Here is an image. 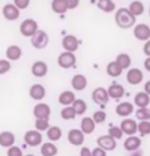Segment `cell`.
I'll return each mask as SVG.
<instances>
[{
	"instance_id": "obj_1",
	"label": "cell",
	"mask_w": 150,
	"mask_h": 156,
	"mask_svg": "<svg viewBox=\"0 0 150 156\" xmlns=\"http://www.w3.org/2000/svg\"><path fill=\"white\" fill-rule=\"evenodd\" d=\"M136 20H137V17L133 16V15L130 13V11L128 8H125V7L118 8L116 11V13H114V23H116L117 27L121 29L133 28V27L136 25Z\"/></svg>"
},
{
	"instance_id": "obj_2",
	"label": "cell",
	"mask_w": 150,
	"mask_h": 156,
	"mask_svg": "<svg viewBox=\"0 0 150 156\" xmlns=\"http://www.w3.org/2000/svg\"><path fill=\"white\" fill-rule=\"evenodd\" d=\"M29 38H31V45H32L35 49H39V50L47 48V45H48V42H49L48 33L44 32V30H40V29H37L33 36Z\"/></svg>"
},
{
	"instance_id": "obj_3",
	"label": "cell",
	"mask_w": 150,
	"mask_h": 156,
	"mask_svg": "<svg viewBox=\"0 0 150 156\" xmlns=\"http://www.w3.org/2000/svg\"><path fill=\"white\" fill-rule=\"evenodd\" d=\"M76 62H77V58L73 52H66V50H64V52L60 53L57 57V65L60 66L61 69L73 68V66H76Z\"/></svg>"
},
{
	"instance_id": "obj_4",
	"label": "cell",
	"mask_w": 150,
	"mask_h": 156,
	"mask_svg": "<svg viewBox=\"0 0 150 156\" xmlns=\"http://www.w3.org/2000/svg\"><path fill=\"white\" fill-rule=\"evenodd\" d=\"M37 29H39V24L33 19H25L20 24V33L24 37H32Z\"/></svg>"
},
{
	"instance_id": "obj_5",
	"label": "cell",
	"mask_w": 150,
	"mask_h": 156,
	"mask_svg": "<svg viewBox=\"0 0 150 156\" xmlns=\"http://www.w3.org/2000/svg\"><path fill=\"white\" fill-rule=\"evenodd\" d=\"M24 142L29 147H39L43 143V135L37 130H28L24 134Z\"/></svg>"
},
{
	"instance_id": "obj_6",
	"label": "cell",
	"mask_w": 150,
	"mask_h": 156,
	"mask_svg": "<svg viewBox=\"0 0 150 156\" xmlns=\"http://www.w3.org/2000/svg\"><path fill=\"white\" fill-rule=\"evenodd\" d=\"M133 34L138 41H148L150 38V27L145 23L136 24L133 27Z\"/></svg>"
},
{
	"instance_id": "obj_7",
	"label": "cell",
	"mask_w": 150,
	"mask_h": 156,
	"mask_svg": "<svg viewBox=\"0 0 150 156\" xmlns=\"http://www.w3.org/2000/svg\"><path fill=\"white\" fill-rule=\"evenodd\" d=\"M97 146L101 147L102 150H105L106 152L114 151L117 147V140L112 138L109 134L108 135H101L97 138Z\"/></svg>"
},
{
	"instance_id": "obj_8",
	"label": "cell",
	"mask_w": 150,
	"mask_h": 156,
	"mask_svg": "<svg viewBox=\"0 0 150 156\" xmlns=\"http://www.w3.org/2000/svg\"><path fill=\"white\" fill-rule=\"evenodd\" d=\"M3 16L6 17V20L8 21H15L20 17V9L17 8L13 3H7V4L3 7Z\"/></svg>"
},
{
	"instance_id": "obj_9",
	"label": "cell",
	"mask_w": 150,
	"mask_h": 156,
	"mask_svg": "<svg viewBox=\"0 0 150 156\" xmlns=\"http://www.w3.org/2000/svg\"><path fill=\"white\" fill-rule=\"evenodd\" d=\"M85 140V134L78 128H72L68 132V142L74 147H80L84 144Z\"/></svg>"
},
{
	"instance_id": "obj_10",
	"label": "cell",
	"mask_w": 150,
	"mask_h": 156,
	"mask_svg": "<svg viewBox=\"0 0 150 156\" xmlns=\"http://www.w3.org/2000/svg\"><path fill=\"white\" fill-rule=\"evenodd\" d=\"M92 99L96 105H101L104 106L109 102V95H108V90L105 87H96L92 93Z\"/></svg>"
},
{
	"instance_id": "obj_11",
	"label": "cell",
	"mask_w": 150,
	"mask_h": 156,
	"mask_svg": "<svg viewBox=\"0 0 150 156\" xmlns=\"http://www.w3.org/2000/svg\"><path fill=\"white\" fill-rule=\"evenodd\" d=\"M126 81L133 85V86H136V85H140L142 81H144V73H142V70H140L138 68H132L128 70V74H126Z\"/></svg>"
},
{
	"instance_id": "obj_12",
	"label": "cell",
	"mask_w": 150,
	"mask_h": 156,
	"mask_svg": "<svg viewBox=\"0 0 150 156\" xmlns=\"http://www.w3.org/2000/svg\"><path fill=\"white\" fill-rule=\"evenodd\" d=\"M61 45L64 50L66 52H76L78 49V38L73 34H68V36H64V38L61 40Z\"/></svg>"
},
{
	"instance_id": "obj_13",
	"label": "cell",
	"mask_w": 150,
	"mask_h": 156,
	"mask_svg": "<svg viewBox=\"0 0 150 156\" xmlns=\"http://www.w3.org/2000/svg\"><path fill=\"white\" fill-rule=\"evenodd\" d=\"M33 115L36 119H49L51 107L47 103H37L33 107Z\"/></svg>"
},
{
	"instance_id": "obj_14",
	"label": "cell",
	"mask_w": 150,
	"mask_h": 156,
	"mask_svg": "<svg viewBox=\"0 0 150 156\" xmlns=\"http://www.w3.org/2000/svg\"><path fill=\"white\" fill-rule=\"evenodd\" d=\"M70 85H72L73 90L82 91L88 86V80H86V77L84 74H74L72 77V81H70Z\"/></svg>"
},
{
	"instance_id": "obj_15",
	"label": "cell",
	"mask_w": 150,
	"mask_h": 156,
	"mask_svg": "<svg viewBox=\"0 0 150 156\" xmlns=\"http://www.w3.org/2000/svg\"><path fill=\"white\" fill-rule=\"evenodd\" d=\"M47 95V91H45V87L40 83H35L29 87V97L32 98L33 101H43Z\"/></svg>"
},
{
	"instance_id": "obj_16",
	"label": "cell",
	"mask_w": 150,
	"mask_h": 156,
	"mask_svg": "<svg viewBox=\"0 0 150 156\" xmlns=\"http://www.w3.org/2000/svg\"><path fill=\"white\" fill-rule=\"evenodd\" d=\"M120 128L122 130V132H124V134H126L128 136L134 135V134L137 132V122H136L134 119L125 118V119L121 122Z\"/></svg>"
},
{
	"instance_id": "obj_17",
	"label": "cell",
	"mask_w": 150,
	"mask_h": 156,
	"mask_svg": "<svg viewBox=\"0 0 150 156\" xmlns=\"http://www.w3.org/2000/svg\"><path fill=\"white\" fill-rule=\"evenodd\" d=\"M31 72H32L33 77L43 78L48 73V65H47L44 61H36V62H33L32 68H31Z\"/></svg>"
},
{
	"instance_id": "obj_18",
	"label": "cell",
	"mask_w": 150,
	"mask_h": 156,
	"mask_svg": "<svg viewBox=\"0 0 150 156\" xmlns=\"http://www.w3.org/2000/svg\"><path fill=\"white\" fill-rule=\"evenodd\" d=\"M108 90V95H109V98H112V99H121L122 97L125 95V89L122 85L120 83H113V85H110V86L106 89Z\"/></svg>"
},
{
	"instance_id": "obj_19",
	"label": "cell",
	"mask_w": 150,
	"mask_h": 156,
	"mask_svg": "<svg viewBox=\"0 0 150 156\" xmlns=\"http://www.w3.org/2000/svg\"><path fill=\"white\" fill-rule=\"evenodd\" d=\"M140 147H141V139L138 138V136H136V135L128 136V138L125 139V142H124V148L126 151H129V152L140 150Z\"/></svg>"
},
{
	"instance_id": "obj_20",
	"label": "cell",
	"mask_w": 150,
	"mask_h": 156,
	"mask_svg": "<svg viewBox=\"0 0 150 156\" xmlns=\"http://www.w3.org/2000/svg\"><path fill=\"white\" fill-rule=\"evenodd\" d=\"M134 112V106L130 102H121L116 107V114L122 116V118H128L130 114Z\"/></svg>"
},
{
	"instance_id": "obj_21",
	"label": "cell",
	"mask_w": 150,
	"mask_h": 156,
	"mask_svg": "<svg viewBox=\"0 0 150 156\" xmlns=\"http://www.w3.org/2000/svg\"><path fill=\"white\" fill-rule=\"evenodd\" d=\"M23 56V50L19 45H9L6 50V57L8 61H19Z\"/></svg>"
},
{
	"instance_id": "obj_22",
	"label": "cell",
	"mask_w": 150,
	"mask_h": 156,
	"mask_svg": "<svg viewBox=\"0 0 150 156\" xmlns=\"http://www.w3.org/2000/svg\"><path fill=\"white\" fill-rule=\"evenodd\" d=\"M80 130L84 132L85 135H90L93 134L94 130H96V123L92 119V116H86V118H82L81 123H80Z\"/></svg>"
},
{
	"instance_id": "obj_23",
	"label": "cell",
	"mask_w": 150,
	"mask_h": 156,
	"mask_svg": "<svg viewBox=\"0 0 150 156\" xmlns=\"http://www.w3.org/2000/svg\"><path fill=\"white\" fill-rule=\"evenodd\" d=\"M15 134H12L11 131H3L0 132V147H4V148H8L11 146L15 144Z\"/></svg>"
},
{
	"instance_id": "obj_24",
	"label": "cell",
	"mask_w": 150,
	"mask_h": 156,
	"mask_svg": "<svg viewBox=\"0 0 150 156\" xmlns=\"http://www.w3.org/2000/svg\"><path fill=\"white\" fill-rule=\"evenodd\" d=\"M134 105L137 107H148L150 105V95L145 91H140L134 95Z\"/></svg>"
},
{
	"instance_id": "obj_25",
	"label": "cell",
	"mask_w": 150,
	"mask_h": 156,
	"mask_svg": "<svg viewBox=\"0 0 150 156\" xmlns=\"http://www.w3.org/2000/svg\"><path fill=\"white\" fill-rule=\"evenodd\" d=\"M74 99H76V95H74L73 91H69V90H65L62 91L60 95H58V103L61 105V106H70Z\"/></svg>"
},
{
	"instance_id": "obj_26",
	"label": "cell",
	"mask_w": 150,
	"mask_h": 156,
	"mask_svg": "<svg viewBox=\"0 0 150 156\" xmlns=\"http://www.w3.org/2000/svg\"><path fill=\"white\" fill-rule=\"evenodd\" d=\"M130 11V13L133 15V16H141V15H144L145 12V5H144V3L140 2V0H133L132 3L129 4V8Z\"/></svg>"
},
{
	"instance_id": "obj_27",
	"label": "cell",
	"mask_w": 150,
	"mask_h": 156,
	"mask_svg": "<svg viewBox=\"0 0 150 156\" xmlns=\"http://www.w3.org/2000/svg\"><path fill=\"white\" fill-rule=\"evenodd\" d=\"M40 152L43 156H56L57 155V147L56 144H53V142H48V143H41V147H40Z\"/></svg>"
},
{
	"instance_id": "obj_28",
	"label": "cell",
	"mask_w": 150,
	"mask_h": 156,
	"mask_svg": "<svg viewBox=\"0 0 150 156\" xmlns=\"http://www.w3.org/2000/svg\"><path fill=\"white\" fill-rule=\"evenodd\" d=\"M122 72H124V70H122V68L117 64L116 61H112L106 65V74H108L109 77H113V78L120 77L122 74Z\"/></svg>"
},
{
	"instance_id": "obj_29",
	"label": "cell",
	"mask_w": 150,
	"mask_h": 156,
	"mask_svg": "<svg viewBox=\"0 0 150 156\" xmlns=\"http://www.w3.org/2000/svg\"><path fill=\"white\" fill-rule=\"evenodd\" d=\"M45 132H47V138H48L51 142H58V140L61 139V136H62V130L58 126L49 127Z\"/></svg>"
},
{
	"instance_id": "obj_30",
	"label": "cell",
	"mask_w": 150,
	"mask_h": 156,
	"mask_svg": "<svg viewBox=\"0 0 150 156\" xmlns=\"http://www.w3.org/2000/svg\"><path fill=\"white\" fill-rule=\"evenodd\" d=\"M98 9H101L105 13H112L116 11V4L113 0H98L97 2Z\"/></svg>"
},
{
	"instance_id": "obj_31",
	"label": "cell",
	"mask_w": 150,
	"mask_h": 156,
	"mask_svg": "<svg viewBox=\"0 0 150 156\" xmlns=\"http://www.w3.org/2000/svg\"><path fill=\"white\" fill-rule=\"evenodd\" d=\"M51 8L54 13L57 15H64L68 11V7L65 4V0H52L51 3Z\"/></svg>"
},
{
	"instance_id": "obj_32",
	"label": "cell",
	"mask_w": 150,
	"mask_h": 156,
	"mask_svg": "<svg viewBox=\"0 0 150 156\" xmlns=\"http://www.w3.org/2000/svg\"><path fill=\"white\" fill-rule=\"evenodd\" d=\"M116 62L121 66L122 70H125V69L130 68V65H132V58H130V56L126 53H120L116 57Z\"/></svg>"
},
{
	"instance_id": "obj_33",
	"label": "cell",
	"mask_w": 150,
	"mask_h": 156,
	"mask_svg": "<svg viewBox=\"0 0 150 156\" xmlns=\"http://www.w3.org/2000/svg\"><path fill=\"white\" fill-rule=\"evenodd\" d=\"M70 106L73 107L76 115H82L84 112H86V108H88V106H86V102L84 99H74V102L70 105Z\"/></svg>"
},
{
	"instance_id": "obj_34",
	"label": "cell",
	"mask_w": 150,
	"mask_h": 156,
	"mask_svg": "<svg viewBox=\"0 0 150 156\" xmlns=\"http://www.w3.org/2000/svg\"><path fill=\"white\" fill-rule=\"evenodd\" d=\"M60 115L64 120H72V119H74V116H76V112H74L72 106H64V108H62L60 112Z\"/></svg>"
},
{
	"instance_id": "obj_35",
	"label": "cell",
	"mask_w": 150,
	"mask_h": 156,
	"mask_svg": "<svg viewBox=\"0 0 150 156\" xmlns=\"http://www.w3.org/2000/svg\"><path fill=\"white\" fill-rule=\"evenodd\" d=\"M137 131L141 135H149L150 134V120H141L140 123H137Z\"/></svg>"
},
{
	"instance_id": "obj_36",
	"label": "cell",
	"mask_w": 150,
	"mask_h": 156,
	"mask_svg": "<svg viewBox=\"0 0 150 156\" xmlns=\"http://www.w3.org/2000/svg\"><path fill=\"white\" fill-rule=\"evenodd\" d=\"M136 116L138 120H150V108L138 107V110L136 111Z\"/></svg>"
},
{
	"instance_id": "obj_37",
	"label": "cell",
	"mask_w": 150,
	"mask_h": 156,
	"mask_svg": "<svg viewBox=\"0 0 150 156\" xmlns=\"http://www.w3.org/2000/svg\"><path fill=\"white\" fill-rule=\"evenodd\" d=\"M35 127H36V130L40 131V132L47 131L51 127L49 119H36V122H35Z\"/></svg>"
},
{
	"instance_id": "obj_38",
	"label": "cell",
	"mask_w": 150,
	"mask_h": 156,
	"mask_svg": "<svg viewBox=\"0 0 150 156\" xmlns=\"http://www.w3.org/2000/svg\"><path fill=\"white\" fill-rule=\"evenodd\" d=\"M108 134L116 140H120V139H122V136H124V132H122V130L118 126H112L109 128Z\"/></svg>"
},
{
	"instance_id": "obj_39",
	"label": "cell",
	"mask_w": 150,
	"mask_h": 156,
	"mask_svg": "<svg viewBox=\"0 0 150 156\" xmlns=\"http://www.w3.org/2000/svg\"><path fill=\"white\" fill-rule=\"evenodd\" d=\"M92 119L94 120V123H96V124L105 123V120H106V112L105 111H101V110L100 111H94Z\"/></svg>"
},
{
	"instance_id": "obj_40",
	"label": "cell",
	"mask_w": 150,
	"mask_h": 156,
	"mask_svg": "<svg viewBox=\"0 0 150 156\" xmlns=\"http://www.w3.org/2000/svg\"><path fill=\"white\" fill-rule=\"evenodd\" d=\"M7 156H23V151L20 147L17 146H11L8 147V150H7Z\"/></svg>"
},
{
	"instance_id": "obj_41",
	"label": "cell",
	"mask_w": 150,
	"mask_h": 156,
	"mask_svg": "<svg viewBox=\"0 0 150 156\" xmlns=\"http://www.w3.org/2000/svg\"><path fill=\"white\" fill-rule=\"evenodd\" d=\"M11 70V61L8 60H0V76L8 73Z\"/></svg>"
},
{
	"instance_id": "obj_42",
	"label": "cell",
	"mask_w": 150,
	"mask_h": 156,
	"mask_svg": "<svg viewBox=\"0 0 150 156\" xmlns=\"http://www.w3.org/2000/svg\"><path fill=\"white\" fill-rule=\"evenodd\" d=\"M13 4L17 7L19 9H27L31 4V0H13Z\"/></svg>"
},
{
	"instance_id": "obj_43",
	"label": "cell",
	"mask_w": 150,
	"mask_h": 156,
	"mask_svg": "<svg viewBox=\"0 0 150 156\" xmlns=\"http://www.w3.org/2000/svg\"><path fill=\"white\" fill-rule=\"evenodd\" d=\"M65 4L69 9H76L78 5H80V0H65Z\"/></svg>"
},
{
	"instance_id": "obj_44",
	"label": "cell",
	"mask_w": 150,
	"mask_h": 156,
	"mask_svg": "<svg viewBox=\"0 0 150 156\" xmlns=\"http://www.w3.org/2000/svg\"><path fill=\"white\" fill-rule=\"evenodd\" d=\"M92 156H106V151L97 146L94 150H92Z\"/></svg>"
},
{
	"instance_id": "obj_45",
	"label": "cell",
	"mask_w": 150,
	"mask_h": 156,
	"mask_svg": "<svg viewBox=\"0 0 150 156\" xmlns=\"http://www.w3.org/2000/svg\"><path fill=\"white\" fill-rule=\"evenodd\" d=\"M144 53L146 57H150V38L148 41H145V45H144Z\"/></svg>"
},
{
	"instance_id": "obj_46",
	"label": "cell",
	"mask_w": 150,
	"mask_h": 156,
	"mask_svg": "<svg viewBox=\"0 0 150 156\" xmlns=\"http://www.w3.org/2000/svg\"><path fill=\"white\" fill-rule=\"evenodd\" d=\"M80 156H92V150H89L88 147H81Z\"/></svg>"
},
{
	"instance_id": "obj_47",
	"label": "cell",
	"mask_w": 150,
	"mask_h": 156,
	"mask_svg": "<svg viewBox=\"0 0 150 156\" xmlns=\"http://www.w3.org/2000/svg\"><path fill=\"white\" fill-rule=\"evenodd\" d=\"M144 68L148 70V72H150V57H146V60L144 61Z\"/></svg>"
},
{
	"instance_id": "obj_48",
	"label": "cell",
	"mask_w": 150,
	"mask_h": 156,
	"mask_svg": "<svg viewBox=\"0 0 150 156\" xmlns=\"http://www.w3.org/2000/svg\"><path fill=\"white\" fill-rule=\"evenodd\" d=\"M144 91L146 93V94H149V95H150V81H148V82L145 83V86H144Z\"/></svg>"
},
{
	"instance_id": "obj_49",
	"label": "cell",
	"mask_w": 150,
	"mask_h": 156,
	"mask_svg": "<svg viewBox=\"0 0 150 156\" xmlns=\"http://www.w3.org/2000/svg\"><path fill=\"white\" fill-rule=\"evenodd\" d=\"M130 156H142V154H141V152H138V150H137V151H133V154Z\"/></svg>"
},
{
	"instance_id": "obj_50",
	"label": "cell",
	"mask_w": 150,
	"mask_h": 156,
	"mask_svg": "<svg viewBox=\"0 0 150 156\" xmlns=\"http://www.w3.org/2000/svg\"><path fill=\"white\" fill-rule=\"evenodd\" d=\"M149 16H150V7H149Z\"/></svg>"
},
{
	"instance_id": "obj_51",
	"label": "cell",
	"mask_w": 150,
	"mask_h": 156,
	"mask_svg": "<svg viewBox=\"0 0 150 156\" xmlns=\"http://www.w3.org/2000/svg\"><path fill=\"white\" fill-rule=\"evenodd\" d=\"M25 156H35V155H25Z\"/></svg>"
}]
</instances>
